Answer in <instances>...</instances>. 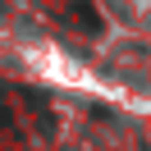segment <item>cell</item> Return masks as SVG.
Returning a JSON list of instances; mask_svg holds the SVG:
<instances>
[{
  "instance_id": "cell-1",
  "label": "cell",
  "mask_w": 151,
  "mask_h": 151,
  "mask_svg": "<svg viewBox=\"0 0 151 151\" xmlns=\"http://www.w3.org/2000/svg\"><path fill=\"white\" fill-rule=\"evenodd\" d=\"M69 9H73V23H83L87 32H101V14H96L92 5H87V0H78V5H69Z\"/></svg>"
}]
</instances>
